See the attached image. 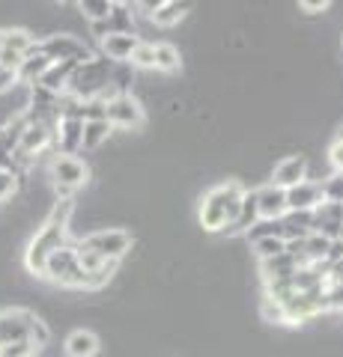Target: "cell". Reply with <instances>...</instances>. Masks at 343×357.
Returning a JSON list of instances; mask_svg holds the SVG:
<instances>
[{
	"label": "cell",
	"mask_w": 343,
	"mask_h": 357,
	"mask_svg": "<svg viewBox=\"0 0 343 357\" xmlns=\"http://www.w3.org/2000/svg\"><path fill=\"white\" fill-rule=\"evenodd\" d=\"M305 178H307V158L305 155H286V158H281L272 170V185L281 188V191H290V188L305 182Z\"/></svg>",
	"instance_id": "cell-13"
},
{
	"label": "cell",
	"mask_w": 343,
	"mask_h": 357,
	"mask_svg": "<svg viewBox=\"0 0 343 357\" xmlns=\"http://www.w3.org/2000/svg\"><path fill=\"white\" fill-rule=\"evenodd\" d=\"M314 236H323L328 241L340 238V229H343V211L340 206H331V203H319L314 211Z\"/></svg>",
	"instance_id": "cell-15"
},
{
	"label": "cell",
	"mask_w": 343,
	"mask_h": 357,
	"mask_svg": "<svg viewBox=\"0 0 343 357\" xmlns=\"http://www.w3.org/2000/svg\"><path fill=\"white\" fill-rule=\"evenodd\" d=\"M98 337L93 331H72L69 337H66V345H63V351H66V357H96L98 354Z\"/></svg>",
	"instance_id": "cell-19"
},
{
	"label": "cell",
	"mask_w": 343,
	"mask_h": 357,
	"mask_svg": "<svg viewBox=\"0 0 343 357\" xmlns=\"http://www.w3.org/2000/svg\"><path fill=\"white\" fill-rule=\"evenodd\" d=\"M191 6L194 3H188V0H161V6L156 9L152 21H156L159 27H173L185 18V13H191Z\"/></svg>",
	"instance_id": "cell-21"
},
{
	"label": "cell",
	"mask_w": 343,
	"mask_h": 357,
	"mask_svg": "<svg viewBox=\"0 0 343 357\" xmlns=\"http://www.w3.org/2000/svg\"><path fill=\"white\" fill-rule=\"evenodd\" d=\"M140 45L138 33H114V36H105L102 39V57L123 66L131 60V54H135V48Z\"/></svg>",
	"instance_id": "cell-16"
},
{
	"label": "cell",
	"mask_w": 343,
	"mask_h": 357,
	"mask_svg": "<svg viewBox=\"0 0 343 357\" xmlns=\"http://www.w3.org/2000/svg\"><path fill=\"white\" fill-rule=\"evenodd\" d=\"M135 6L129 3H114L110 6V15L105 21H90V33L102 42L105 36H114V33H135Z\"/></svg>",
	"instance_id": "cell-11"
},
{
	"label": "cell",
	"mask_w": 343,
	"mask_h": 357,
	"mask_svg": "<svg viewBox=\"0 0 343 357\" xmlns=\"http://www.w3.org/2000/svg\"><path fill=\"white\" fill-rule=\"evenodd\" d=\"M0 33H3V30H0Z\"/></svg>",
	"instance_id": "cell-36"
},
{
	"label": "cell",
	"mask_w": 343,
	"mask_h": 357,
	"mask_svg": "<svg viewBox=\"0 0 343 357\" xmlns=\"http://www.w3.org/2000/svg\"><path fill=\"white\" fill-rule=\"evenodd\" d=\"M51 178L57 185L60 197H69L75 188H84L90 178V167H87L78 155H57L51 161Z\"/></svg>",
	"instance_id": "cell-9"
},
{
	"label": "cell",
	"mask_w": 343,
	"mask_h": 357,
	"mask_svg": "<svg viewBox=\"0 0 343 357\" xmlns=\"http://www.w3.org/2000/svg\"><path fill=\"white\" fill-rule=\"evenodd\" d=\"M281 227H284V241H302L314 232V218L311 211H286L281 218Z\"/></svg>",
	"instance_id": "cell-20"
},
{
	"label": "cell",
	"mask_w": 343,
	"mask_h": 357,
	"mask_svg": "<svg viewBox=\"0 0 343 357\" xmlns=\"http://www.w3.org/2000/svg\"><path fill=\"white\" fill-rule=\"evenodd\" d=\"M105 119H108L110 128L138 131V128H143V122H147V114H143V105L135 96L123 93V96L105 98Z\"/></svg>",
	"instance_id": "cell-7"
},
{
	"label": "cell",
	"mask_w": 343,
	"mask_h": 357,
	"mask_svg": "<svg viewBox=\"0 0 343 357\" xmlns=\"http://www.w3.org/2000/svg\"><path fill=\"white\" fill-rule=\"evenodd\" d=\"M42 277H48L51 283L66 286V289H87V271L78 265L75 244H66V248H60L57 253H51Z\"/></svg>",
	"instance_id": "cell-5"
},
{
	"label": "cell",
	"mask_w": 343,
	"mask_h": 357,
	"mask_svg": "<svg viewBox=\"0 0 343 357\" xmlns=\"http://www.w3.org/2000/svg\"><path fill=\"white\" fill-rule=\"evenodd\" d=\"M245 238L254 244V241H263V238H284V227L281 220H257L254 227L245 232Z\"/></svg>",
	"instance_id": "cell-26"
},
{
	"label": "cell",
	"mask_w": 343,
	"mask_h": 357,
	"mask_svg": "<svg viewBox=\"0 0 343 357\" xmlns=\"http://www.w3.org/2000/svg\"><path fill=\"white\" fill-rule=\"evenodd\" d=\"M110 128L108 119H87L84 122V140H81V149H98L102 143L110 137Z\"/></svg>",
	"instance_id": "cell-25"
},
{
	"label": "cell",
	"mask_w": 343,
	"mask_h": 357,
	"mask_svg": "<svg viewBox=\"0 0 343 357\" xmlns=\"http://www.w3.org/2000/svg\"><path fill=\"white\" fill-rule=\"evenodd\" d=\"M260 220V208H257V191H245V197H242V206H239V218L233 223V229L230 232H245L254 227V223Z\"/></svg>",
	"instance_id": "cell-23"
},
{
	"label": "cell",
	"mask_w": 343,
	"mask_h": 357,
	"mask_svg": "<svg viewBox=\"0 0 343 357\" xmlns=\"http://www.w3.org/2000/svg\"><path fill=\"white\" fill-rule=\"evenodd\" d=\"M114 0H78V9L87 21H105L110 15Z\"/></svg>",
	"instance_id": "cell-27"
},
{
	"label": "cell",
	"mask_w": 343,
	"mask_h": 357,
	"mask_svg": "<svg viewBox=\"0 0 343 357\" xmlns=\"http://www.w3.org/2000/svg\"><path fill=\"white\" fill-rule=\"evenodd\" d=\"M48 66H51V63H48L45 57H42V54H36V51H33L30 57H24V63H21L18 69H15V77H18V84L36 86V84L42 81V75L48 72Z\"/></svg>",
	"instance_id": "cell-22"
},
{
	"label": "cell",
	"mask_w": 343,
	"mask_h": 357,
	"mask_svg": "<svg viewBox=\"0 0 343 357\" xmlns=\"http://www.w3.org/2000/svg\"><path fill=\"white\" fill-rule=\"evenodd\" d=\"M323 203V188L316 178H305L286 191V211H314Z\"/></svg>",
	"instance_id": "cell-14"
},
{
	"label": "cell",
	"mask_w": 343,
	"mask_h": 357,
	"mask_svg": "<svg viewBox=\"0 0 343 357\" xmlns=\"http://www.w3.org/2000/svg\"><path fill=\"white\" fill-rule=\"evenodd\" d=\"M36 48V36L30 30H3L0 33V66L3 69H18L24 57H30Z\"/></svg>",
	"instance_id": "cell-10"
},
{
	"label": "cell",
	"mask_w": 343,
	"mask_h": 357,
	"mask_svg": "<svg viewBox=\"0 0 343 357\" xmlns=\"http://www.w3.org/2000/svg\"><path fill=\"white\" fill-rule=\"evenodd\" d=\"M72 208H75V199L72 197H60L57 203L51 206L45 223L36 229V236L30 238L27 244V253H24V265L30 274H39L45 271V262L51 259V253H57L60 248L69 244V218H72Z\"/></svg>",
	"instance_id": "cell-1"
},
{
	"label": "cell",
	"mask_w": 343,
	"mask_h": 357,
	"mask_svg": "<svg viewBox=\"0 0 343 357\" xmlns=\"http://www.w3.org/2000/svg\"><path fill=\"white\" fill-rule=\"evenodd\" d=\"M15 84H18L15 72H13V69H3V66H0V93H3V89H9V86H15Z\"/></svg>",
	"instance_id": "cell-34"
},
{
	"label": "cell",
	"mask_w": 343,
	"mask_h": 357,
	"mask_svg": "<svg viewBox=\"0 0 343 357\" xmlns=\"http://www.w3.org/2000/svg\"><path fill=\"white\" fill-rule=\"evenodd\" d=\"M48 340H51V333L36 312H30V310L0 312V349L15 345V342H30L36 349H42V345H48Z\"/></svg>",
	"instance_id": "cell-4"
},
{
	"label": "cell",
	"mask_w": 343,
	"mask_h": 357,
	"mask_svg": "<svg viewBox=\"0 0 343 357\" xmlns=\"http://www.w3.org/2000/svg\"><path fill=\"white\" fill-rule=\"evenodd\" d=\"M110 75H114V63L105 60L102 54H93L90 60L78 63V69L69 77L63 96L75 98V102H93V98H108Z\"/></svg>",
	"instance_id": "cell-3"
},
{
	"label": "cell",
	"mask_w": 343,
	"mask_h": 357,
	"mask_svg": "<svg viewBox=\"0 0 343 357\" xmlns=\"http://www.w3.org/2000/svg\"><path fill=\"white\" fill-rule=\"evenodd\" d=\"M84 140V122L78 116H60L54 126V146L57 155H78Z\"/></svg>",
	"instance_id": "cell-12"
},
{
	"label": "cell",
	"mask_w": 343,
	"mask_h": 357,
	"mask_svg": "<svg viewBox=\"0 0 343 357\" xmlns=\"http://www.w3.org/2000/svg\"><path fill=\"white\" fill-rule=\"evenodd\" d=\"M131 66H138V69H152V63H156V51H152V42H140L135 54H131Z\"/></svg>",
	"instance_id": "cell-30"
},
{
	"label": "cell",
	"mask_w": 343,
	"mask_h": 357,
	"mask_svg": "<svg viewBox=\"0 0 343 357\" xmlns=\"http://www.w3.org/2000/svg\"><path fill=\"white\" fill-rule=\"evenodd\" d=\"M340 211H343V206H340Z\"/></svg>",
	"instance_id": "cell-35"
},
{
	"label": "cell",
	"mask_w": 343,
	"mask_h": 357,
	"mask_svg": "<svg viewBox=\"0 0 343 357\" xmlns=\"http://www.w3.org/2000/svg\"><path fill=\"white\" fill-rule=\"evenodd\" d=\"M75 69H78V63H75V60L51 63V66H48V72L42 75V81H39L36 86L48 89V93H54V96H63V93H66V86H69V77L75 75Z\"/></svg>",
	"instance_id": "cell-18"
},
{
	"label": "cell",
	"mask_w": 343,
	"mask_h": 357,
	"mask_svg": "<svg viewBox=\"0 0 343 357\" xmlns=\"http://www.w3.org/2000/svg\"><path fill=\"white\" fill-rule=\"evenodd\" d=\"M257 208H260V220H281L286 215V191L275 185H265L257 191Z\"/></svg>",
	"instance_id": "cell-17"
},
{
	"label": "cell",
	"mask_w": 343,
	"mask_h": 357,
	"mask_svg": "<svg viewBox=\"0 0 343 357\" xmlns=\"http://www.w3.org/2000/svg\"><path fill=\"white\" fill-rule=\"evenodd\" d=\"M305 9V13H326V9H331V3H326V0H302V3H298Z\"/></svg>",
	"instance_id": "cell-33"
},
{
	"label": "cell",
	"mask_w": 343,
	"mask_h": 357,
	"mask_svg": "<svg viewBox=\"0 0 343 357\" xmlns=\"http://www.w3.org/2000/svg\"><path fill=\"white\" fill-rule=\"evenodd\" d=\"M152 51H156V63H152V69H159V72H180L182 69V54L180 48H173L170 42H159V45H152Z\"/></svg>",
	"instance_id": "cell-24"
},
{
	"label": "cell",
	"mask_w": 343,
	"mask_h": 357,
	"mask_svg": "<svg viewBox=\"0 0 343 357\" xmlns=\"http://www.w3.org/2000/svg\"><path fill=\"white\" fill-rule=\"evenodd\" d=\"M319 188H323V203L343 206V173H331L326 182H319Z\"/></svg>",
	"instance_id": "cell-28"
},
{
	"label": "cell",
	"mask_w": 343,
	"mask_h": 357,
	"mask_svg": "<svg viewBox=\"0 0 343 357\" xmlns=\"http://www.w3.org/2000/svg\"><path fill=\"white\" fill-rule=\"evenodd\" d=\"M254 250H257L260 262H265V259H275V256L286 253V241L284 238H263V241H254Z\"/></svg>",
	"instance_id": "cell-29"
},
{
	"label": "cell",
	"mask_w": 343,
	"mask_h": 357,
	"mask_svg": "<svg viewBox=\"0 0 343 357\" xmlns=\"http://www.w3.org/2000/svg\"><path fill=\"white\" fill-rule=\"evenodd\" d=\"M78 244H81V248H87V250L98 253L108 262H119L131 250V236L126 229H96V232H90V236H87L84 241H78Z\"/></svg>",
	"instance_id": "cell-8"
},
{
	"label": "cell",
	"mask_w": 343,
	"mask_h": 357,
	"mask_svg": "<svg viewBox=\"0 0 343 357\" xmlns=\"http://www.w3.org/2000/svg\"><path fill=\"white\" fill-rule=\"evenodd\" d=\"M242 197H245V188H242L236 178L206 191L200 199V227L206 232H224V229L230 232L239 218Z\"/></svg>",
	"instance_id": "cell-2"
},
{
	"label": "cell",
	"mask_w": 343,
	"mask_h": 357,
	"mask_svg": "<svg viewBox=\"0 0 343 357\" xmlns=\"http://www.w3.org/2000/svg\"><path fill=\"white\" fill-rule=\"evenodd\" d=\"M33 51L42 54L48 63H66V60L84 63L93 57V51L78 36H72V33H51L45 39H36V48Z\"/></svg>",
	"instance_id": "cell-6"
},
{
	"label": "cell",
	"mask_w": 343,
	"mask_h": 357,
	"mask_svg": "<svg viewBox=\"0 0 343 357\" xmlns=\"http://www.w3.org/2000/svg\"><path fill=\"white\" fill-rule=\"evenodd\" d=\"M33 351H36V345L15 342V345H6V349H0V357H33Z\"/></svg>",
	"instance_id": "cell-31"
},
{
	"label": "cell",
	"mask_w": 343,
	"mask_h": 357,
	"mask_svg": "<svg viewBox=\"0 0 343 357\" xmlns=\"http://www.w3.org/2000/svg\"><path fill=\"white\" fill-rule=\"evenodd\" d=\"M263 316H265V321H284V307L269 298H263Z\"/></svg>",
	"instance_id": "cell-32"
}]
</instances>
